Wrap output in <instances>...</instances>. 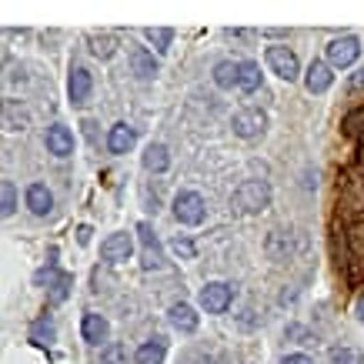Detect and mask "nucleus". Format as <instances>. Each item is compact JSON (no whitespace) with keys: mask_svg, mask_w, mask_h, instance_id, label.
<instances>
[{"mask_svg":"<svg viewBox=\"0 0 364 364\" xmlns=\"http://www.w3.org/2000/svg\"><path fill=\"white\" fill-rule=\"evenodd\" d=\"M234 204L244 210V214H257L271 204V184L267 181H244L237 194H234Z\"/></svg>","mask_w":364,"mask_h":364,"instance_id":"obj_1","label":"nucleus"},{"mask_svg":"<svg viewBox=\"0 0 364 364\" xmlns=\"http://www.w3.org/2000/svg\"><path fill=\"white\" fill-rule=\"evenodd\" d=\"M267 67L274 70L281 80H298V74H301V64H298V54L291 50V47H284V44H271L267 47Z\"/></svg>","mask_w":364,"mask_h":364,"instance_id":"obj_2","label":"nucleus"},{"mask_svg":"<svg viewBox=\"0 0 364 364\" xmlns=\"http://www.w3.org/2000/svg\"><path fill=\"white\" fill-rule=\"evenodd\" d=\"M204 214H208V208H204V198H200L198 191H181L174 198V218L181 224L198 228V224L204 221Z\"/></svg>","mask_w":364,"mask_h":364,"instance_id":"obj_3","label":"nucleus"},{"mask_svg":"<svg viewBox=\"0 0 364 364\" xmlns=\"http://www.w3.org/2000/svg\"><path fill=\"white\" fill-rule=\"evenodd\" d=\"M234 301V291L221 281H210V284L200 287V308L208 311V314H224V311L231 308Z\"/></svg>","mask_w":364,"mask_h":364,"instance_id":"obj_4","label":"nucleus"},{"mask_svg":"<svg viewBox=\"0 0 364 364\" xmlns=\"http://www.w3.org/2000/svg\"><path fill=\"white\" fill-rule=\"evenodd\" d=\"M361 57V41L358 37H338V41H331L328 44V64L331 67H351L354 60Z\"/></svg>","mask_w":364,"mask_h":364,"instance_id":"obj_5","label":"nucleus"},{"mask_svg":"<svg viewBox=\"0 0 364 364\" xmlns=\"http://www.w3.org/2000/svg\"><path fill=\"white\" fill-rule=\"evenodd\" d=\"M137 234H141V244H144V271H157L164 264V254H161V241H157L154 228L147 221L137 224Z\"/></svg>","mask_w":364,"mask_h":364,"instance_id":"obj_6","label":"nucleus"},{"mask_svg":"<svg viewBox=\"0 0 364 364\" xmlns=\"http://www.w3.org/2000/svg\"><path fill=\"white\" fill-rule=\"evenodd\" d=\"M267 127V114L264 111H237L234 114V134L244 137V141H251L257 134H264Z\"/></svg>","mask_w":364,"mask_h":364,"instance_id":"obj_7","label":"nucleus"},{"mask_svg":"<svg viewBox=\"0 0 364 364\" xmlns=\"http://www.w3.org/2000/svg\"><path fill=\"white\" fill-rule=\"evenodd\" d=\"M44 144L54 157H70L74 154V134H70V127H64V124H50Z\"/></svg>","mask_w":364,"mask_h":364,"instance_id":"obj_8","label":"nucleus"},{"mask_svg":"<svg viewBox=\"0 0 364 364\" xmlns=\"http://www.w3.org/2000/svg\"><path fill=\"white\" fill-rule=\"evenodd\" d=\"M331 84H334L331 64H328V60H311L308 74H304V87H308L311 94H324Z\"/></svg>","mask_w":364,"mask_h":364,"instance_id":"obj_9","label":"nucleus"},{"mask_svg":"<svg viewBox=\"0 0 364 364\" xmlns=\"http://www.w3.org/2000/svg\"><path fill=\"white\" fill-rule=\"evenodd\" d=\"M131 254H134L131 234H111L107 241L100 244V257H104V261H114V264H117V261H127Z\"/></svg>","mask_w":364,"mask_h":364,"instance_id":"obj_10","label":"nucleus"},{"mask_svg":"<svg viewBox=\"0 0 364 364\" xmlns=\"http://www.w3.org/2000/svg\"><path fill=\"white\" fill-rule=\"evenodd\" d=\"M90 90H94V77H90V70L74 67V70H70V80H67V94H70V100H74V104H84V100L90 97Z\"/></svg>","mask_w":364,"mask_h":364,"instance_id":"obj_11","label":"nucleus"},{"mask_svg":"<svg viewBox=\"0 0 364 364\" xmlns=\"http://www.w3.org/2000/svg\"><path fill=\"white\" fill-rule=\"evenodd\" d=\"M134 141H137V131H134V127L114 124L111 134H107V151H111V154H127L134 147Z\"/></svg>","mask_w":364,"mask_h":364,"instance_id":"obj_12","label":"nucleus"},{"mask_svg":"<svg viewBox=\"0 0 364 364\" xmlns=\"http://www.w3.org/2000/svg\"><path fill=\"white\" fill-rule=\"evenodd\" d=\"M27 208H31L37 218H47V214H50L54 194L47 191V184H31V188H27Z\"/></svg>","mask_w":364,"mask_h":364,"instance_id":"obj_13","label":"nucleus"},{"mask_svg":"<svg viewBox=\"0 0 364 364\" xmlns=\"http://www.w3.org/2000/svg\"><path fill=\"white\" fill-rule=\"evenodd\" d=\"M80 331H84V341H87V344H100V341H107L111 324H107V318H100V314H84Z\"/></svg>","mask_w":364,"mask_h":364,"instance_id":"obj_14","label":"nucleus"},{"mask_svg":"<svg viewBox=\"0 0 364 364\" xmlns=\"http://www.w3.org/2000/svg\"><path fill=\"white\" fill-rule=\"evenodd\" d=\"M131 67H134V74L141 80H151L157 74V60H154V54L147 50V47H134L131 50Z\"/></svg>","mask_w":364,"mask_h":364,"instance_id":"obj_15","label":"nucleus"},{"mask_svg":"<svg viewBox=\"0 0 364 364\" xmlns=\"http://www.w3.org/2000/svg\"><path fill=\"white\" fill-rule=\"evenodd\" d=\"M171 324H174L177 331L194 334L198 331V324H200V318H198V311L191 308V304H174V308H171Z\"/></svg>","mask_w":364,"mask_h":364,"instance_id":"obj_16","label":"nucleus"},{"mask_svg":"<svg viewBox=\"0 0 364 364\" xmlns=\"http://www.w3.org/2000/svg\"><path fill=\"white\" fill-rule=\"evenodd\" d=\"M164 354H167V341H164V338H151L147 344H141V348H137L134 361H137V364H164Z\"/></svg>","mask_w":364,"mask_h":364,"instance_id":"obj_17","label":"nucleus"},{"mask_svg":"<svg viewBox=\"0 0 364 364\" xmlns=\"http://www.w3.org/2000/svg\"><path fill=\"white\" fill-rule=\"evenodd\" d=\"M144 167H147L151 174H164L167 167H171V154H167L164 144H151V147L144 151Z\"/></svg>","mask_w":364,"mask_h":364,"instance_id":"obj_18","label":"nucleus"},{"mask_svg":"<svg viewBox=\"0 0 364 364\" xmlns=\"http://www.w3.org/2000/svg\"><path fill=\"white\" fill-rule=\"evenodd\" d=\"M237 80H241V64H234V60H221V64L214 67V84H218L221 90H231Z\"/></svg>","mask_w":364,"mask_h":364,"instance_id":"obj_19","label":"nucleus"},{"mask_svg":"<svg viewBox=\"0 0 364 364\" xmlns=\"http://www.w3.org/2000/svg\"><path fill=\"white\" fill-rule=\"evenodd\" d=\"M237 87L244 94H254V90L261 87V67L254 64V60H244L241 64V80H237Z\"/></svg>","mask_w":364,"mask_h":364,"instance_id":"obj_20","label":"nucleus"},{"mask_svg":"<svg viewBox=\"0 0 364 364\" xmlns=\"http://www.w3.org/2000/svg\"><path fill=\"white\" fill-rule=\"evenodd\" d=\"M144 37L154 44L157 54H164L167 47H171V41H174V31H171V27H147V31H144Z\"/></svg>","mask_w":364,"mask_h":364,"instance_id":"obj_21","label":"nucleus"},{"mask_svg":"<svg viewBox=\"0 0 364 364\" xmlns=\"http://www.w3.org/2000/svg\"><path fill=\"white\" fill-rule=\"evenodd\" d=\"M114 50H117V37H111V33H104V37H90V54L94 57L107 60V57H114Z\"/></svg>","mask_w":364,"mask_h":364,"instance_id":"obj_22","label":"nucleus"},{"mask_svg":"<svg viewBox=\"0 0 364 364\" xmlns=\"http://www.w3.org/2000/svg\"><path fill=\"white\" fill-rule=\"evenodd\" d=\"M0 204H4V218H11L14 210H17V188H14V181H0Z\"/></svg>","mask_w":364,"mask_h":364,"instance_id":"obj_23","label":"nucleus"},{"mask_svg":"<svg viewBox=\"0 0 364 364\" xmlns=\"http://www.w3.org/2000/svg\"><path fill=\"white\" fill-rule=\"evenodd\" d=\"M70 284H74V277H70V274L57 277L54 284H50V304H64L67 294H70Z\"/></svg>","mask_w":364,"mask_h":364,"instance_id":"obj_24","label":"nucleus"},{"mask_svg":"<svg viewBox=\"0 0 364 364\" xmlns=\"http://www.w3.org/2000/svg\"><path fill=\"white\" fill-rule=\"evenodd\" d=\"M100 364H127V348L124 344H107L104 351H100Z\"/></svg>","mask_w":364,"mask_h":364,"instance_id":"obj_25","label":"nucleus"},{"mask_svg":"<svg viewBox=\"0 0 364 364\" xmlns=\"http://www.w3.org/2000/svg\"><path fill=\"white\" fill-rule=\"evenodd\" d=\"M331 364H364V358L354 348H331Z\"/></svg>","mask_w":364,"mask_h":364,"instance_id":"obj_26","label":"nucleus"},{"mask_svg":"<svg viewBox=\"0 0 364 364\" xmlns=\"http://www.w3.org/2000/svg\"><path fill=\"white\" fill-rule=\"evenodd\" d=\"M171 251H174L177 257H184V261H191V257L198 254V247H194V241H191V237H181V234H177L174 241H171Z\"/></svg>","mask_w":364,"mask_h":364,"instance_id":"obj_27","label":"nucleus"},{"mask_svg":"<svg viewBox=\"0 0 364 364\" xmlns=\"http://www.w3.org/2000/svg\"><path fill=\"white\" fill-rule=\"evenodd\" d=\"M31 338L37 344H50L54 341V324H50V321H37V324H33V331H31Z\"/></svg>","mask_w":364,"mask_h":364,"instance_id":"obj_28","label":"nucleus"},{"mask_svg":"<svg viewBox=\"0 0 364 364\" xmlns=\"http://www.w3.org/2000/svg\"><path fill=\"white\" fill-rule=\"evenodd\" d=\"M348 244H351V251L358 257H364V224H354L351 234H348Z\"/></svg>","mask_w":364,"mask_h":364,"instance_id":"obj_29","label":"nucleus"},{"mask_svg":"<svg viewBox=\"0 0 364 364\" xmlns=\"http://www.w3.org/2000/svg\"><path fill=\"white\" fill-rule=\"evenodd\" d=\"M287 338H301V344H314V334H308L304 328H298V324L287 328Z\"/></svg>","mask_w":364,"mask_h":364,"instance_id":"obj_30","label":"nucleus"},{"mask_svg":"<svg viewBox=\"0 0 364 364\" xmlns=\"http://www.w3.org/2000/svg\"><path fill=\"white\" fill-rule=\"evenodd\" d=\"M281 364H314V361H311L308 354H287V358H284Z\"/></svg>","mask_w":364,"mask_h":364,"instance_id":"obj_31","label":"nucleus"},{"mask_svg":"<svg viewBox=\"0 0 364 364\" xmlns=\"http://www.w3.org/2000/svg\"><path fill=\"white\" fill-rule=\"evenodd\" d=\"M77 241H80V244L90 241V228H80V231H77Z\"/></svg>","mask_w":364,"mask_h":364,"instance_id":"obj_32","label":"nucleus"},{"mask_svg":"<svg viewBox=\"0 0 364 364\" xmlns=\"http://www.w3.org/2000/svg\"><path fill=\"white\" fill-rule=\"evenodd\" d=\"M358 318H361V321H364V298H361V301H358Z\"/></svg>","mask_w":364,"mask_h":364,"instance_id":"obj_33","label":"nucleus"}]
</instances>
